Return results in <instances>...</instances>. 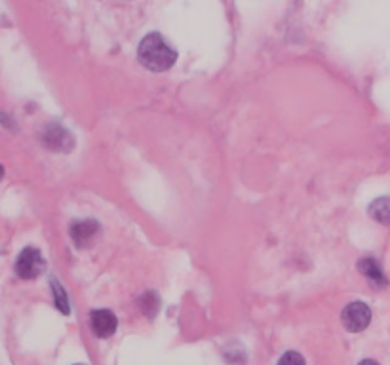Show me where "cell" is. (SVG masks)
<instances>
[{
  "instance_id": "1",
  "label": "cell",
  "mask_w": 390,
  "mask_h": 365,
  "mask_svg": "<svg viewBox=\"0 0 390 365\" xmlns=\"http://www.w3.org/2000/svg\"><path fill=\"white\" fill-rule=\"evenodd\" d=\"M138 59L141 65L154 73H162L173 67L177 61V51L171 44L158 32L147 35L138 48Z\"/></svg>"
},
{
  "instance_id": "2",
  "label": "cell",
  "mask_w": 390,
  "mask_h": 365,
  "mask_svg": "<svg viewBox=\"0 0 390 365\" xmlns=\"http://www.w3.org/2000/svg\"><path fill=\"white\" fill-rule=\"evenodd\" d=\"M341 320H343V326H345L346 331H351V333H360V331H364V329L370 326V321H372V309L362 301L351 302V304H346L345 310H343Z\"/></svg>"
},
{
  "instance_id": "3",
  "label": "cell",
  "mask_w": 390,
  "mask_h": 365,
  "mask_svg": "<svg viewBox=\"0 0 390 365\" xmlns=\"http://www.w3.org/2000/svg\"><path fill=\"white\" fill-rule=\"evenodd\" d=\"M44 266L46 265L44 259H42V253L35 249V247H25L23 252L19 253L18 259H16V272L23 280H32L38 274H42Z\"/></svg>"
},
{
  "instance_id": "4",
  "label": "cell",
  "mask_w": 390,
  "mask_h": 365,
  "mask_svg": "<svg viewBox=\"0 0 390 365\" xmlns=\"http://www.w3.org/2000/svg\"><path fill=\"white\" fill-rule=\"evenodd\" d=\"M90 326L99 339H109L116 331L118 321H116V316L111 310H94L90 314Z\"/></svg>"
},
{
  "instance_id": "5",
  "label": "cell",
  "mask_w": 390,
  "mask_h": 365,
  "mask_svg": "<svg viewBox=\"0 0 390 365\" xmlns=\"http://www.w3.org/2000/svg\"><path fill=\"white\" fill-rule=\"evenodd\" d=\"M99 230V225L95 221H78L71 227V236L75 240V244L78 247L88 246L90 242L94 240V236Z\"/></svg>"
},
{
  "instance_id": "6",
  "label": "cell",
  "mask_w": 390,
  "mask_h": 365,
  "mask_svg": "<svg viewBox=\"0 0 390 365\" xmlns=\"http://www.w3.org/2000/svg\"><path fill=\"white\" fill-rule=\"evenodd\" d=\"M358 268L360 272H362L365 278H370L373 283H377V285H386V278H384L383 274V268L377 265V261L373 257L360 259Z\"/></svg>"
},
{
  "instance_id": "7",
  "label": "cell",
  "mask_w": 390,
  "mask_h": 365,
  "mask_svg": "<svg viewBox=\"0 0 390 365\" xmlns=\"http://www.w3.org/2000/svg\"><path fill=\"white\" fill-rule=\"evenodd\" d=\"M370 215H372L373 219L379 221V223H384V225H389L390 223V198H377L375 202H372V206H370Z\"/></svg>"
},
{
  "instance_id": "8",
  "label": "cell",
  "mask_w": 390,
  "mask_h": 365,
  "mask_svg": "<svg viewBox=\"0 0 390 365\" xmlns=\"http://www.w3.org/2000/svg\"><path fill=\"white\" fill-rule=\"evenodd\" d=\"M51 285H54V293H56L57 309L61 310L63 314H69V302H67V295H65L63 287H61V285H59V283H57L56 280L51 282Z\"/></svg>"
},
{
  "instance_id": "9",
  "label": "cell",
  "mask_w": 390,
  "mask_h": 365,
  "mask_svg": "<svg viewBox=\"0 0 390 365\" xmlns=\"http://www.w3.org/2000/svg\"><path fill=\"white\" fill-rule=\"evenodd\" d=\"M278 365H307V364H305V358H303L301 354L286 352L282 358H280Z\"/></svg>"
},
{
  "instance_id": "10",
  "label": "cell",
  "mask_w": 390,
  "mask_h": 365,
  "mask_svg": "<svg viewBox=\"0 0 390 365\" xmlns=\"http://www.w3.org/2000/svg\"><path fill=\"white\" fill-rule=\"evenodd\" d=\"M358 365H379L375 359H364V361H360Z\"/></svg>"
}]
</instances>
